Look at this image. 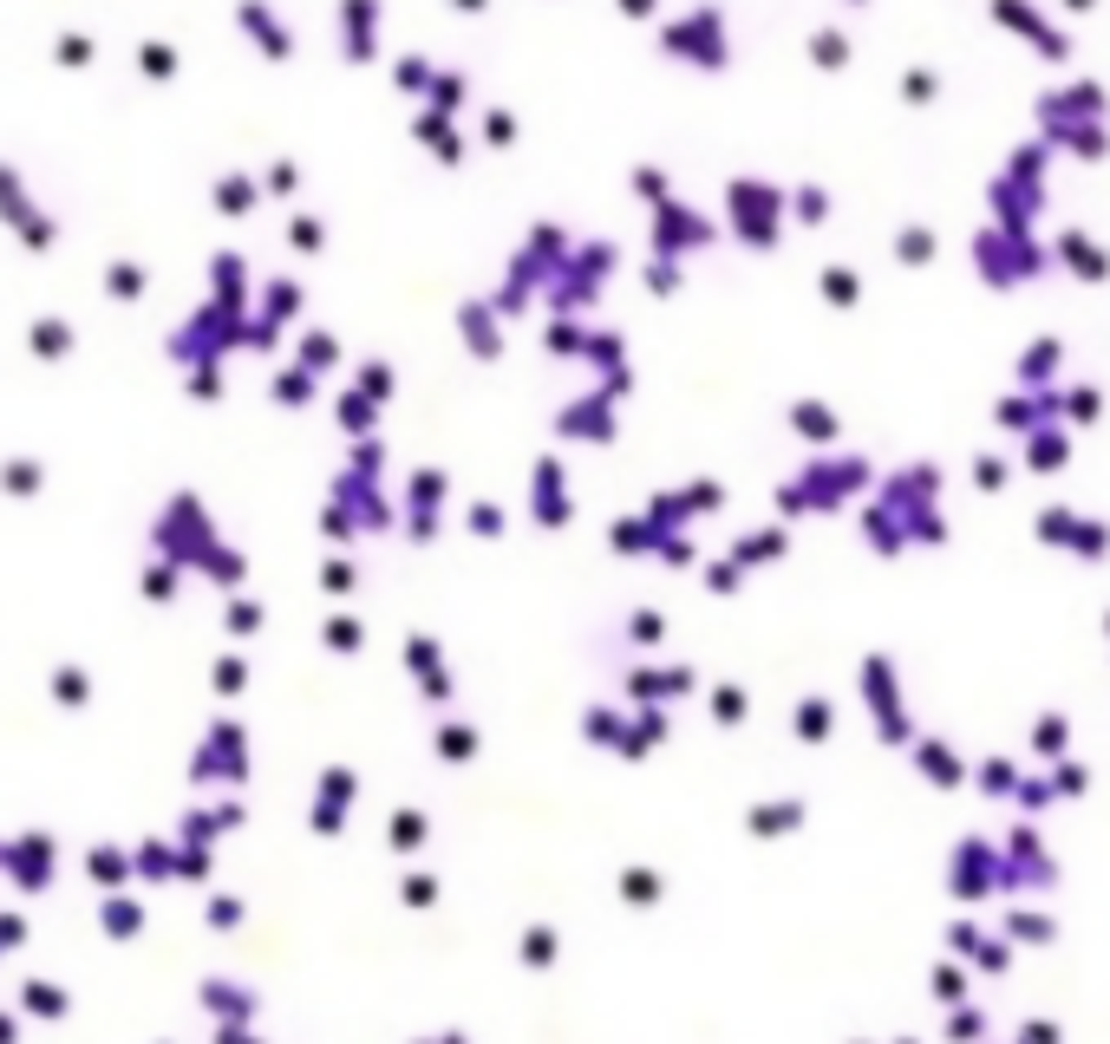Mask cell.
Returning a JSON list of instances; mask_svg holds the SVG:
<instances>
[{"instance_id": "1", "label": "cell", "mask_w": 1110, "mask_h": 1044, "mask_svg": "<svg viewBox=\"0 0 1110 1044\" xmlns=\"http://www.w3.org/2000/svg\"><path fill=\"white\" fill-rule=\"evenodd\" d=\"M1045 164H1051V150H1045L1039 138L1019 144V150L1006 157V170H999L993 190H986L993 229H1006V235H1033V222H1039V209H1045Z\"/></svg>"}, {"instance_id": "2", "label": "cell", "mask_w": 1110, "mask_h": 1044, "mask_svg": "<svg viewBox=\"0 0 1110 1044\" xmlns=\"http://www.w3.org/2000/svg\"><path fill=\"white\" fill-rule=\"evenodd\" d=\"M973 268L986 287H1026V281H1039L1051 268V255H1045L1039 235H1006V229H980L973 235Z\"/></svg>"}, {"instance_id": "3", "label": "cell", "mask_w": 1110, "mask_h": 1044, "mask_svg": "<svg viewBox=\"0 0 1110 1044\" xmlns=\"http://www.w3.org/2000/svg\"><path fill=\"white\" fill-rule=\"evenodd\" d=\"M1071 125H1104V85L1098 78H1071V85L1039 98V138L1071 131Z\"/></svg>"}, {"instance_id": "4", "label": "cell", "mask_w": 1110, "mask_h": 1044, "mask_svg": "<svg viewBox=\"0 0 1110 1044\" xmlns=\"http://www.w3.org/2000/svg\"><path fill=\"white\" fill-rule=\"evenodd\" d=\"M993 20H999L1006 33H1019L1026 46H1039V60H1051V66H1065V60H1071V40L1045 20L1033 0H993Z\"/></svg>"}, {"instance_id": "5", "label": "cell", "mask_w": 1110, "mask_h": 1044, "mask_svg": "<svg viewBox=\"0 0 1110 1044\" xmlns=\"http://www.w3.org/2000/svg\"><path fill=\"white\" fill-rule=\"evenodd\" d=\"M732 209H739V235L752 249L777 242V190L771 183H732Z\"/></svg>"}, {"instance_id": "6", "label": "cell", "mask_w": 1110, "mask_h": 1044, "mask_svg": "<svg viewBox=\"0 0 1110 1044\" xmlns=\"http://www.w3.org/2000/svg\"><path fill=\"white\" fill-rule=\"evenodd\" d=\"M1045 255H1051V262H1058L1065 275L1091 281V287H1098V281H1110V255L1098 249V242H1091V235H1085V229H1058Z\"/></svg>"}, {"instance_id": "7", "label": "cell", "mask_w": 1110, "mask_h": 1044, "mask_svg": "<svg viewBox=\"0 0 1110 1044\" xmlns=\"http://www.w3.org/2000/svg\"><path fill=\"white\" fill-rule=\"evenodd\" d=\"M667 53H680V60H699V66H725V40H719V13L705 7L693 27H673L667 33Z\"/></svg>"}, {"instance_id": "8", "label": "cell", "mask_w": 1110, "mask_h": 1044, "mask_svg": "<svg viewBox=\"0 0 1110 1044\" xmlns=\"http://www.w3.org/2000/svg\"><path fill=\"white\" fill-rule=\"evenodd\" d=\"M999 431H1013V437H1026V431H1039L1058 418V392H1006L999 399Z\"/></svg>"}, {"instance_id": "9", "label": "cell", "mask_w": 1110, "mask_h": 1044, "mask_svg": "<svg viewBox=\"0 0 1110 1044\" xmlns=\"http://www.w3.org/2000/svg\"><path fill=\"white\" fill-rule=\"evenodd\" d=\"M1058 366H1065V340H1033V347L1019 352V386L1026 392H1051V379H1058Z\"/></svg>"}, {"instance_id": "10", "label": "cell", "mask_w": 1110, "mask_h": 1044, "mask_svg": "<svg viewBox=\"0 0 1110 1044\" xmlns=\"http://www.w3.org/2000/svg\"><path fill=\"white\" fill-rule=\"evenodd\" d=\"M1065 457H1071V437H1065V424H1058V418L1039 424V431H1026V471L1051 477V471H1065Z\"/></svg>"}, {"instance_id": "11", "label": "cell", "mask_w": 1110, "mask_h": 1044, "mask_svg": "<svg viewBox=\"0 0 1110 1044\" xmlns=\"http://www.w3.org/2000/svg\"><path fill=\"white\" fill-rule=\"evenodd\" d=\"M1045 150H1065V157H1085V164H1098L1110 150V131L1104 125H1071V131H1051V138H1039Z\"/></svg>"}, {"instance_id": "12", "label": "cell", "mask_w": 1110, "mask_h": 1044, "mask_svg": "<svg viewBox=\"0 0 1110 1044\" xmlns=\"http://www.w3.org/2000/svg\"><path fill=\"white\" fill-rule=\"evenodd\" d=\"M1058 418L1098 424V418H1104V392H1098V386H1065V392H1058Z\"/></svg>"}, {"instance_id": "13", "label": "cell", "mask_w": 1110, "mask_h": 1044, "mask_svg": "<svg viewBox=\"0 0 1110 1044\" xmlns=\"http://www.w3.org/2000/svg\"><path fill=\"white\" fill-rule=\"evenodd\" d=\"M660 235H667V249H680V242H687V249L712 242V229H705L699 215H680V209H667V215H660Z\"/></svg>"}, {"instance_id": "14", "label": "cell", "mask_w": 1110, "mask_h": 1044, "mask_svg": "<svg viewBox=\"0 0 1110 1044\" xmlns=\"http://www.w3.org/2000/svg\"><path fill=\"white\" fill-rule=\"evenodd\" d=\"M1071 556H1085V561H1104V556H1110V523H1098V516H1078V536H1071Z\"/></svg>"}, {"instance_id": "15", "label": "cell", "mask_w": 1110, "mask_h": 1044, "mask_svg": "<svg viewBox=\"0 0 1110 1044\" xmlns=\"http://www.w3.org/2000/svg\"><path fill=\"white\" fill-rule=\"evenodd\" d=\"M896 255H902L908 268H921V262H934V229H921V222H908L902 235H896Z\"/></svg>"}, {"instance_id": "16", "label": "cell", "mask_w": 1110, "mask_h": 1044, "mask_svg": "<svg viewBox=\"0 0 1110 1044\" xmlns=\"http://www.w3.org/2000/svg\"><path fill=\"white\" fill-rule=\"evenodd\" d=\"M810 60H817V66H849V40H842V33H836V27H824V33H817V40H810Z\"/></svg>"}, {"instance_id": "17", "label": "cell", "mask_w": 1110, "mask_h": 1044, "mask_svg": "<svg viewBox=\"0 0 1110 1044\" xmlns=\"http://www.w3.org/2000/svg\"><path fill=\"white\" fill-rule=\"evenodd\" d=\"M1039 536H1045V542H1058V549H1071V536H1078V509H1045Z\"/></svg>"}, {"instance_id": "18", "label": "cell", "mask_w": 1110, "mask_h": 1044, "mask_svg": "<svg viewBox=\"0 0 1110 1044\" xmlns=\"http://www.w3.org/2000/svg\"><path fill=\"white\" fill-rule=\"evenodd\" d=\"M824 294H830L836 307H856V294H862V281L849 275V268H824Z\"/></svg>"}, {"instance_id": "19", "label": "cell", "mask_w": 1110, "mask_h": 1044, "mask_svg": "<svg viewBox=\"0 0 1110 1044\" xmlns=\"http://www.w3.org/2000/svg\"><path fill=\"white\" fill-rule=\"evenodd\" d=\"M934 92H941V78H934V72H921V66L902 78V98H908V105H934Z\"/></svg>"}, {"instance_id": "20", "label": "cell", "mask_w": 1110, "mask_h": 1044, "mask_svg": "<svg viewBox=\"0 0 1110 1044\" xmlns=\"http://www.w3.org/2000/svg\"><path fill=\"white\" fill-rule=\"evenodd\" d=\"M797 215H804V222H824V215H830V197H824L817 183H804V190H797Z\"/></svg>"}, {"instance_id": "21", "label": "cell", "mask_w": 1110, "mask_h": 1044, "mask_svg": "<svg viewBox=\"0 0 1110 1044\" xmlns=\"http://www.w3.org/2000/svg\"><path fill=\"white\" fill-rule=\"evenodd\" d=\"M797 431H810V437H830L836 418L824 412V405H797Z\"/></svg>"}, {"instance_id": "22", "label": "cell", "mask_w": 1110, "mask_h": 1044, "mask_svg": "<svg viewBox=\"0 0 1110 1044\" xmlns=\"http://www.w3.org/2000/svg\"><path fill=\"white\" fill-rule=\"evenodd\" d=\"M973 477H980L986 489H999V484H1006V464H999V457H980V464H973Z\"/></svg>"}, {"instance_id": "23", "label": "cell", "mask_w": 1110, "mask_h": 1044, "mask_svg": "<svg viewBox=\"0 0 1110 1044\" xmlns=\"http://www.w3.org/2000/svg\"><path fill=\"white\" fill-rule=\"evenodd\" d=\"M1065 7H1071V13H1091V7H1098V0H1065Z\"/></svg>"}, {"instance_id": "24", "label": "cell", "mask_w": 1110, "mask_h": 1044, "mask_svg": "<svg viewBox=\"0 0 1110 1044\" xmlns=\"http://www.w3.org/2000/svg\"><path fill=\"white\" fill-rule=\"evenodd\" d=\"M621 7H627V13H647V7H653V0H621Z\"/></svg>"}, {"instance_id": "25", "label": "cell", "mask_w": 1110, "mask_h": 1044, "mask_svg": "<svg viewBox=\"0 0 1110 1044\" xmlns=\"http://www.w3.org/2000/svg\"><path fill=\"white\" fill-rule=\"evenodd\" d=\"M458 7H484V0H458Z\"/></svg>"}, {"instance_id": "26", "label": "cell", "mask_w": 1110, "mask_h": 1044, "mask_svg": "<svg viewBox=\"0 0 1110 1044\" xmlns=\"http://www.w3.org/2000/svg\"><path fill=\"white\" fill-rule=\"evenodd\" d=\"M856 7H862V0H856Z\"/></svg>"}]
</instances>
